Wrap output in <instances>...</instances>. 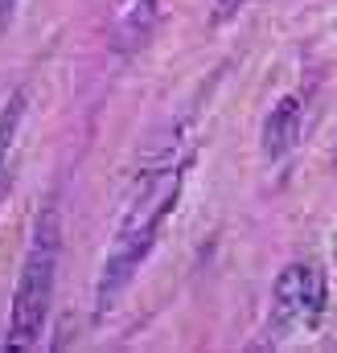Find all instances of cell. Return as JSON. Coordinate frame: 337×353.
Segmentation results:
<instances>
[{
	"label": "cell",
	"mask_w": 337,
	"mask_h": 353,
	"mask_svg": "<svg viewBox=\"0 0 337 353\" xmlns=\"http://www.w3.org/2000/svg\"><path fill=\"white\" fill-rule=\"evenodd\" d=\"M181 181H185V161L181 157H161L148 173L140 176L119 226H115V239L107 247V259H103V275H99V292H95V312H111L115 300L128 292V283L136 279V271L144 267L148 251L157 247L161 239V226L173 214L177 197H181Z\"/></svg>",
	"instance_id": "1"
},
{
	"label": "cell",
	"mask_w": 337,
	"mask_h": 353,
	"mask_svg": "<svg viewBox=\"0 0 337 353\" xmlns=\"http://www.w3.org/2000/svg\"><path fill=\"white\" fill-rule=\"evenodd\" d=\"M58 259H62V214H58V201H50L33 222V239H29L25 263H21V275H17V288H12L4 353L33 350L37 337L46 333L50 304H54Z\"/></svg>",
	"instance_id": "2"
},
{
	"label": "cell",
	"mask_w": 337,
	"mask_h": 353,
	"mask_svg": "<svg viewBox=\"0 0 337 353\" xmlns=\"http://www.w3.org/2000/svg\"><path fill=\"white\" fill-rule=\"evenodd\" d=\"M325 300H329L325 267L321 263H288L276 275V288H271V321H267V329L276 337L305 333V329H313L321 321Z\"/></svg>",
	"instance_id": "3"
},
{
	"label": "cell",
	"mask_w": 337,
	"mask_h": 353,
	"mask_svg": "<svg viewBox=\"0 0 337 353\" xmlns=\"http://www.w3.org/2000/svg\"><path fill=\"white\" fill-rule=\"evenodd\" d=\"M300 132H305V94L292 90V94H284V99L267 111V119H263V157L280 165V161L300 144Z\"/></svg>",
	"instance_id": "4"
},
{
	"label": "cell",
	"mask_w": 337,
	"mask_h": 353,
	"mask_svg": "<svg viewBox=\"0 0 337 353\" xmlns=\"http://www.w3.org/2000/svg\"><path fill=\"white\" fill-rule=\"evenodd\" d=\"M21 115H25V90H17L8 99V107L0 111V176L8 173V148H12V136H17Z\"/></svg>",
	"instance_id": "5"
},
{
	"label": "cell",
	"mask_w": 337,
	"mask_h": 353,
	"mask_svg": "<svg viewBox=\"0 0 337 353\" xmlns=\"http://www.w3.org/2000/svg\"><path fill=\"white\" fill-rule=\"evenodd\" d=\"M243 4H247V0H218V4H214V25H227V21H235V17L243 12Z\"/></svg>",
	"instance_id": "6"
},
{
	"label": "cell",
	"mask_w": 337,
	"mask_h": 353,
	"mask_svg": "<svg viewBox=\"0 0 337 353\" xmlns=\"http://www.w3.org/2000/svg\"><path fill=\"white\" fill-rule=\"evenodd\" d=\"M4 193H8V173L0 176V201H4Z\"/></svg>",
	"instance_id": "7"
},
{
	"label": "cell",
	"mask_w": 337,
	"mask_h": 353,
	"mask_svg": "<svg viewBox=\"0 0 337 353\" xmlns=\"http://www.w3.org/2000/svg\"><path fill=\"white\" fill-rule=\"evenodd\" d=\"M334 165H337V148H334Z\"/></svg>",
	"instance_id": "8"
}]
</instances>
